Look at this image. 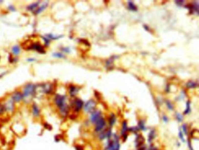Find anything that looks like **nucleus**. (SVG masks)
<instances>
[{"label":"nucleus","instance_id":"obj_1","mask_svg":"<svg viewBox=\"0 0 199 150\" xmlns=\"http://www.w3.org/2000/svg\"><path fill=\"white\" fill-rule=\"evenodd\" d=\"M120 137L117 134H112V137L107 139L104 150H120Z\"/></svg>","mask_w":199,"mask_h":150},{"label":"nucleus","instance_id":"obj_2","mask_svg":"<svg viewBox=\"0 0 199 150\" xmlns=\"http://www.w3.org/2000/svg\"><path fill=\"white\" fill-rule=\"evenodd\" d=\"M95 131L96 133H100V132L103 131L104 130L105 127L106 126V121L104 118L101 117L95 123Z\"/></svg>","mask_w":199,"mask_h":150},{"label":"nucleus","instance_id":"obj_3","mask_svg":"<svg viewBox=\"0 0 199 150\" xmlns=\"http://www.w3.org/2000/svg\"><path fill=\"white\" fill-rule=\"evenodd\" d=\"M96 103L93 99H91L85 103L84 106V110L87 113H92L95 110Z\"/></svg>","mask_w":199,"mask_h":150},{"label":"nucleus","instance_id":"obj_4","mask_svg":"<svg viewBox=\"0 0 199 150\" xmlns=\"http://www.w3.org/2000/svg\"><path fill=\"white\" fill-rule=\"evenodd\" d=\"M128 126H127V121L126 120H124L123 121L122 124V129H121V131H120V135L122 136V137L123 138V139L125 141L127 139L128 135L127 134L128 131Z\"/></svg>","mask_w":199,"mask_h":150},{"label":"nucleus","instance_id":"obj_5","mask_svg":"<svg viewBox=\"0 0 199 150\" xmlns=\"http://www.w3.org/2000/svg\"><path fill=\"white\" fill-rule=\"evenodd\" d=\"M102 112L100 110H95L91 113L90 116V121L92 123L95 124L97 121L101 118Z\"/></svg>","mask_w":199,"mask_h":150},{"label":"nucleus","instance_id":"obj_6","mask_svg":"<svg viewBox=\"0 0 199 150\" xmlns=\"http://www.w3.org/2000/svg\"><path fill=\"white\" fill-rule=\"evenodd\" d=\"M35 90V86L33 84H28L25 86L23 91V96L27 97L31 95Z\"/></svg>","mask_w":199,"mask_h":150},{"label":"nucleus","instance_id":"obj_7","mask_svg":"<svg viewBox=\"0 0 199 150\" xmlns=\"http://www.w3.org/2000/svg\"><path fill=\"white\" fill-rule=\"evenodd\" d=\"M144 141L145 139L143 136L141 134H136V137L135 139V145L136 148H138V147H140V146L143 145V144H144Z\"/></svg>","mask_w":199,"mask_h":150},{"label":"nucleus","instance_id":"obj_8","mask_svg":"<svg viewBox=\"0 0 199 150\" xmlns=\"http://www.w3.org/2000/svg\"><path fill=\"white\" fill-rule=\"evenodd\" d=\"M73 105H74L75 111L78 112V111H80L82 108L84 103L80 99H76L74 100V104Z\"/></svg>","mask_w":199,"mask_h":150},{"label":"nucleus","instance_id":"obj_9","mask_svg":"<svg viewBox=\"0 0 199 150\" xmlns=\"http://www.w3.org/2000/svg\"><path fill=\"white\" fill-rule=\"evenodd\" d=\"M157 134H156V131H155L154 129H152V130H151L149 131L148 135V139H147V141L149 144H151L153 141L154 140V139L156 137Z\"/></svg>","mask_w":199,"mask_h":150},{"label":"nucleus","instance_id":"obj_10","mask_svg":"<svg viewBox=\"0 0 199 150\" xmlns=\"http://www.w3.org/2000/svg\"><path fill=\"white\" fill-rule=\"evenodd\" d=\"M23 97V95L20 92H16L12 95V99L15 102H19Z\"/></svg>","mask_w":199,"mask_h":150},{"label":"nucleus","instance_id":"obj_11","mask_svg":"<svg viewBox=\"0 0 199 150\" xmlns=\"http://www.w3.org/2000/svg\"><path fill=\"white\" fill-rule=\"evenodd\" d=\"M108 121H109V125H110V127L113 126L115 125V124L116 123V117L114 115V114H112V115L109 116Z\"/></svg>","mask_w":199,"mask_h":150},{"label":"nucleus","instance_id":"obj_12","mask_svg":"<svg viewBox=\"0 0 199 150\" xmlns=\"http://www.w3.org/2000/svg\"><path fill=\"white\" fill-rule=\"evenodd\" d=\"M33 49H35V50L37 51V52H40V53H43L44 52V49H43L42 46L40 44H37V43H35V44L33 45Z\"/></svg>","mask_w":199,"mask_h":150},{"label":"nucleus","instance_id":"obj_13","mask_svg":"<svg viewBox=\"0 0 199 150\" xmlns=\"http://www.w3.org/2000/svg\"><path fill=\"white\" fill-rule=\"evenodd\" d=\"M138 127L139 130H142V131H146L147 130V127L146 126V124H145V121L143 120H141L138 121Z\"/></svg>","mask_w":199,"mask_h":150},{"label":"nucleus","instance_id":"obj_14","mask_svg":"<svg viewBox=\"0 0 199 150\" xmlns=\"http://www.w3.org/2000/svg\"><path fill=\"white\" fill-rule=\"evenodd\" d=\"M32 113L35 116H39L40 115V110L36 104H34L32 106Z\"/></svg>","mask_w":199,"mask_h":150},{"label":"nucleus","instance_id":"obj_15","mask_svg":"<svg viewBox=\"0 0 199 150\" xmlns=\"http://www.w3.org/2000/svg\"><path fill=\"white\" fill-rule=\"evenodd\" d=\"M98 139L100 141H103L106 139V130H104L99 133Z\"/></svg>","mask_w":199,"mask_h":150},{"label":"nucleus","instance_id":"obj_16","mask_svg":"<svg viewBox=\"0 0 199 150\" xmlns=\"http://www.w3.org/2000/svg\"><path fill=\"white\" fill-rule=\"evenodd\" d=\"M69 92L70 95H71V96H74L76 94H77V93L78 92V89L75 86H70V88Z\"/></svg>","mask_w":199,"mask_h":150},{"label":"nucleus","instance_id":"obj_17","mask_svg":"<svg viewBox=\"0 0 199 150\" xmlns=\"http://www.w3.org/2000/svg\"><path fill=\"white\" fill-rule=\"evenodd\" d=\"M128 10L131 11H136L137 10V8L136 7L135 4L131 1H130L128 2Z\"/></svg>","mask_w":199,"mask_h":150},{"label":"nucleus","instance_id":"obj_18","mask_svg":"<svg viewBox=\"0 0 199 150\" xmlns=\"http://www.w3.org/2000/svg\"><path fill=\"white\" fill-rule=\"evenodd\" d=\"M189 9H190L191 11H193V12H196L198 13L199 6H198V4H196V3H194V4H192V5H191L190 7H189Z\"/></svg>","mask_w":199,"mask_h":150},{"label":"nucleus","instance_id":"obj_19","mask_svg":"<svg viewBox=\"0 0 199 150\" xmlns=\"http://www.w3.org/2000/svg\"><path fill=\"white\" fill-rule=\"evenodd\" d=\"M191 111V108H190V101H188L186 103V108L185 109V110L184 111L183 113L185 115H188L189 113H190Z\"/></svg>","mask_w":199,"mask_h":150},{"label":"nucleus","instance_id":"obj_20","mask_svg":"<svg viewBox=\"0 0 199 150\" xmlns=\"http://www.w3.org/2000/svg\"><path fill=\"white\" fill-rule=\"evenodd\" d=\"M12 53L15 55H18L19 52H20V49L18 46H15L12 49Z\"/></svg>","mask_w":199,"mask_h":150},{"label":"nucleus","instance_id":"obj_21","mask_svg":"<svg viewBox=\"0 0 199 150\" xmlns=\"http://www.w3.org/2000/svg\"><path fill=\"white\" fill-rule=\"evenodd\" d=\"M186 86L189 88H193L197 86V84L193 81H189L187 83Z\"/></svg>","mask_w":199,"mask_h":150},{"label":"nucleus","instance_id":"obj_22","mask_svg":"<svg viewBox=\"0 0 199 150\" xmlns=\"http://www.w3.org/2000/svg\"><path fill=\"white\" fill-rule=\"evenodd\" d=\"M139 129L137 127H130V128L128 129V131H130L131 133H135L136 134H137V133L139 131Z\"/></svg>","mask_w":199,"mask_h":150},{"label":"nucleus","instance_id":"obj_23","mask_svg":"<svg viewBox=\"0 0 199 150\" xmlns=\"http://www.w3.org/2000/svg\"><path fill=\"white\" fill-rule=\"evenodd\" d=\"M182 131L183 134H185V135H188V127H187V125L186 124H183L182 126Z\"/></svg>","mask_w":199,"mask_h":150},{"label":"nucleus","instance_id":"obj_24","mask_svg":"<svg viewBox=\"0 0 199 150\" xmlns=\"http://www.w3.org/2000/svg\"><path fill=\"white\" fill-rule=\"evenodd\" d=\"M175 116L176 120L179 121V122H182L183 120V117L182 115H180V113H176L175 114Z\"/></svg>","mask_w":199,"mask_h":150},{"label":"nucleus","instance_id":"obj_25","mask_svg":"<svg viewBox=\"0 0 199 150\" xmlns=\"http://www.w3.org/2000/svg\"><path fill=\"white\" fill-rule=\"evenodd\" d=\"M179 134V138L180 139L181 141L183 142H185V138H184L183 133H182V130H179V134Z\"/></svg>","mask_w":199,"mask_h":150},{"label":"nucleus","instance_id":"obj_26","mask_svg":"<svg viewBox=\"0 0 199 150\" xmlns=\"http://www.w3.org/2000/svg\"><path fill=\"white\" fill-rule=\"evenodd\" d=\"M47 4H44V5H43L42 6H41L40 7V8H39L38 9V10H36V14H37V13H39L41 12L42 11H43V10H44L46 8V7H47Z\"/></svg>","mask_w":199,"mask_h":150},{"label":"nucleus","instance_id":"obj_27","mask_svg":"<svg viewBox=\"0 0 199 150\" xmlns=\"http://www.w3.org/2000/svg\"><path fill=\"white\" fill-rule=\"evenodd\" d=\"M166 105H167L168 108L170 110H173V106L170 101H169V100H166Z\"/></svg>","mask_w":199,"mask_h":150},{"label":"nucleus","instance_id":"obj_28","mask_svg":"<svg viewBox=\"0 0 199 150\" xmlns=\"http://www.w3.org/2000/svg\"><path fill=\"white\" fill-rule=\"evenodd\" d=\"M13 105L12 103H11V102L8 103L7 104V105H6V109H7V110H12L13 109Z\"/></svg>","mask_w":199,"mask_h":150},{"label":"nucleus","instance_id":"obj_29","mask_svg":"<svg viewBox=\"0 0 199 150\" xmlns=\"http://www.w3.org/2000/svg\"><path fill=\"white\" fill-rule=\"evenodd\" d=\"M37 5H38V3H34V4H32V5H29V7H28V9L29 10H35V8H36L37 7Z\"/></svg>","mask_w":199,"mask_h":150},{"label":"nucleus","instance_id":"obj_30","mask_svg":"<svg viewBox=\"0 0 199 150\" xmlns=\"http://www.w3.org/2000/svg\"><path fill=\"white\" fill-rule=\"evenodd\" d=\"M53 55L54 57H57V58H63L64 57V55L62 53H54Z\"/></svg>","mask_w":199,"mask_h":150},{"label":"nucleus","instance_id":"obj_31","mask_svg":"<svg viewBox=\"0 0 199 150\" xmlns=\"http://www.w3.org/2000/svg\"><path fill=\"white\" fill-rule=\"evenodd\" d=\"M147 150H158V148L155 145L151 144L147 148Z\"/></svg>","mask_w":199,"mask_h":150},{"label":"nucleus","instance_id":"obj_32","mask_svg":"<svg viewBox=\"0 0 199 150\" xmlns=\"http://www.w3.org/2000/svg\"><path fill=\"white\" fill-rule=\"evenodd\" d=\"M147 148L148 147H147V145L144 144H143L137 148V150H147Z\"/></svg>","mask_w":199,"mask_h":150},{"label":"nucleus","instance_id":"obj_33","mask_svg":"<svg viewBox=\"0 0 199 150\" xmlns=\"http://www.w3.org/2000/svg\"><path fill=\"white\" fill-rule=\"evenodd\" d=\"M162 120L164 121L165 123H168V117L167 116H165V115H164V116H162Z\"/></svg>","mask_w":199,"mask_h":150},{"label":"nucleus","instance_id":"obj_34","mask_svg":"<svg viewBox=\"0 0 199 150\" xmlns=\"http://www.w3.org/2000/svg\"><path fill=\"white\" fill-rule=\"evenodd\" d=\"M184 1H175V3L178 5L180 6L183 4Z\"/></svg>","mask_w":199,"mask_h":150},{"label":"nucleus","instance_id":"obj_35","mask_svg":"<svg viewBox=\"0 0 199 150\" xmlns=\"http://www.w3.org/2000/svg\"><path fill=\"white\" fill-rule=\"evenodd\" d=\"M63 50V51H64L65 52H67V53H68V52H70V49H68V48H64Z\"/></svg>","mask_w":199,"mask_h":150},{"label":"nucleus","instance_id":"obj_36","mask_svg":"<svg viewBox=\"0 0 199 150\" xmlns=\"http://www.w3.org/2000/svg\"><path fill=\"white\" fill-rule=\"evenodd\" d=\"M3 111H4V107H3L1 105H0V114L2 113Z\"/></svg>","mask_w":199,"mask_h":150},{"label":"nucleus","instance_id":"obj_37","mask_svg":"<svg viewBox=\"0 0 199 150\" xmlns=\"http://www.w3.org/2000/svg\"><path fill=\"white\" fill-rule=\"evenodd\" d=\"M34 60H35V59H33V58H29V59H28V61H34Z\"/></svg>","mask_w":199,"mask_h":150},{"label":"nucleus","instance_id":"obj_38","mask_svg":"<svg viewBox=\"0 0 199 150\" xmlns=\"http://www.w3.org/2000/svg\"><path fill=\"white\" fill-rule=\"evenodd\" d=\"M10 9H11V10H13H13H14V9H13V7H12V6H11V7H10Z\"/></svg>","mask_w":199,"mask_h":150}]
</instances>
